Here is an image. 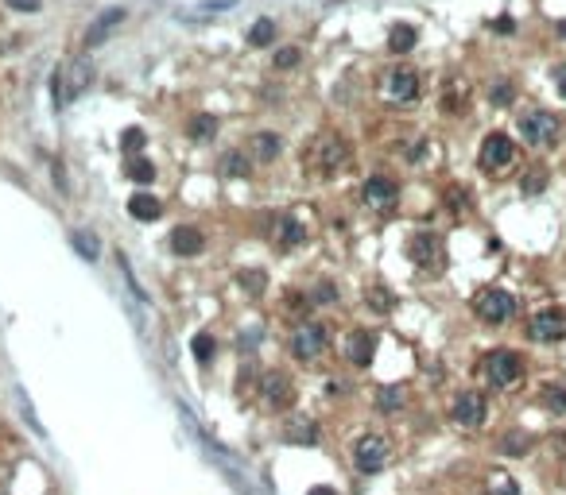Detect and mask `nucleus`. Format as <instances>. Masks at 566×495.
Instances as JSON below:
<instances>
[{
  "label": "nucleus",
  "mask_w": 566,
  "mask_h": 495,
  "mask_svg": "<svg viewBox=\"0 0 566 495\" xmlns=\"http://www.w3.org/2000/svg\"><path fill=\"white\" fill-rule=\"evenodd\" d=\"M481 371H485L493 391H512V387L523 383V356L516 349H493L485 356V364H481Z\"/></svg>",
  "instance_id": "obj_1"
},
{
  "label": "nucleus",
  "mask_w": 566,
  "mask_h": 495,
  "mask_svg": "<svg viewBox=\"0 0 566 495\" xmlns=\"http://www.w3.org/2000/svg\"><path fill=\"white\" fill-rule=\"evenodd\" d=\"M520 136L528 147H555L562 136V120L551 109H528L520 117Z\"/></svg>",
  "instance_id": "obj_2"
},
{
  "label": "nucleus",
  "mask_w": 566,
  "mask_h": 495,
  "mask_svg": "<svg viewBox=\"0 0 566 495\" xmlns=\"http://www.w3.org/2000/svg\"><path fill=\"white\" fill-rule=\"evenodd\" d=\"M473 313H477L485 325H504L516 318V294L504 286H485V291L473 294Z\"/></svg>",
  "instance_id": "obj_3"
},
{
  "label": "nucleus",
  "mask_w": 566,
  "mask_h": 495,
  "mask_svg": "<svg viewBox=\"0 0 566 495\" xmlns=\"http://www.w3.org/2000/svg\"><path fill=\"white\" fill-rule=\"evenodd\" d=\"M326 349H330V325H322V321H302L291 333V356L299 364H315Z\"/></svg>",
  "instance_id": "obj_4"
},
{
  "label": "nucleus",
  "mask_w": 566,
  "mask_h": 495,
  "mask_svg": "<svg viewBox=\"0 0 566 495\" xmlns=\"http://www.w3.org/2000/svg\"><path fill=\"white\" fill-rule=\"evenodd\" d=\"M477 163H481L485 175H500V170H508L516 163V139L508 136V132H489V136L481 139Z\"/></svg>",
  "instance_id": "obj_5"
},
{
  "label": "nucleus",
  "mask_w": 566,
  "mask_h": 495,
  "mask_svg": "<svg viewBox=\"0 0 566 495\" xmlns=\"http://www.w3.org/2000/svg\"><path fill=\"white\" fill-rule=\"evenodd\" d=\"M388 457H392L388 437H380V433L357 437V445H353V468H357V472H365V476L380 472V468L388 465Z\"/></svg>",
  "instance_id": "obj_6"
},
{
  "label": "nucleus",
  "mask_w": 566,
  "mask_h": 495,
  "mask_svg": "<svg viewBox=\"0 0 566 495\" xmlns=\"http://www.w3.org/2000/svg\"><path fill=\"white\" fill-rule=\"evenodd\" d=\"M89 86V70L86 62H74V66H59V70L51 74V97L59 109H67L74 97L81 93V89Z\"/></svg>",
  "instance_id": "obj_7"
},
{
  "label": "nucleus",
  "mask_w": 566,
  "mask_h": 495,
  "mask_svg": "<svg viewBox=\"0 0 566 495\" xmlns=\"http://www.w3.org/2000/svg\"><path fill=\"white\" fill-rule=\"evenodd\" d=\"M450 418H454L462 430H481L489 418V399L481 391H458L450 402Z\"/></svg>",
  "instance_id": "obj_8"
},
{
  "label": "nucleus",
  "mask_w": 566,
  "mask_h": 495,
  "mask_svg": "<svg viewBox=\"0 0 566 495\" xmlns=\"http://www.w3.org/2000/svg\"><path fill=\"white\" fill-rule=\"evenodd\" d=\"M419 70H412V66H392L388 74H384L380 78V89H384V97H388V101H415V97H419Z\"/></svg>",
  "instance_id": "obj_9"
},
{
  "label": "nucleus",
  "mask_w": 566,
  "mask_h": 495,
  "mask_svg": "<svg viewBox=\"0 0 566 495\" xmlns=\"http://www.w3.org/2000/svg\"><path fill=\"white\" fill-rule=\"evenodd\" d=\"M528 337H531V341H539V344L562 341V337H566V310H559V306L539 310L536 318L528 321Z\"/></svg>",
  "instance_id": "obj_10"
},
{
  "label": "nucleus",
  "mask_w": 566,
  "mask_h": 495,
  "mask_svg": "<svg viewBox=\"0 0 566 495\" xmlns=\"http://www.w3.org/2000/svg\"><path fill=\"white\" fill-rule=\"evenodd\" d=\"M407 255H412L415 267L438 271L442 267V236L438 233H415L412 244H407Z\"/></svg>",
  "instance_id": "obj_11"
},
{
  "label": "nucleus",
  "mask_w": 566,
  "mask_h": 495,
  "mask_svg": "<svg viewBox=\"0 0 566 495\" xmlns=\"http://www.w3.org/2000/svg\"><path fill=\"white\" fill-rule=\"evenodd\" d=\"M260 395H264V407H272V410H287L295 402V387L283 371H268L260 379Z\"/></svg>",
  "instance_id": "obj_12"
},
{
  "label": "nucleus",
  "mask_w": 566,
  "mask_h": 495,
  "mask_svg": "<svg viewBox=\"0 0 566 495\" xmlns=\"http://www.w3.org/2000/svg\"><path fill=\"white\" fill-rule=\"evenodd\" d=\"M361 197H365L368 205H376V209H392V205L400 202V182L388 175H373L365 178V186H361Z\"/></svg>",
  "instance_id": "obj_13"
},
{
  "label": "nucleus",
  "mask_w": 566,
  "mask_h": 495,
  "mask_svg": "<svg viewBox=\"0 0 566 495\" xmlns=\"http://www.w3.org/2000/svg\"><path fill=\"white\" fill-rule=\"evenodd\" d=\"M120 23H125V8H105V12L97 16L94 23H89V31H86V39H81V47H86V51H94V47H101L105 39H109L113 31L120 28Z\"/></svg>",
  "instance_id": "obj_14"
},
{
  "label": "nucleus",
  "mask_w": 566,
  "mask_h": 495,
  "mask_svg": "<svg viewBox=\"0 0 566 495\" xmlns=\"http://www.w3.org/2000/svg\"><path fill=\"white\" fill-rule=\"evenodd\" d=\"M318 167H322V175H334V170L349 167V144L341 136H322V144H318Z\"/></svg>",
  "instance_id": "obj_15"
},
{
  "label": "nucleus",
  "mask_w": 566,
  "mask_h": 495,
  "mask_svg": "<svg viewBox=\"0 0 566 495\" xmlns=\"http://www.w3.org/2000/svg\"><path fill=\"white\" fill-rule=\"evenodd\" d=\"M171 252L175 255H202L206 252V236H202V228L179 225L175 233H171Z\"/></svg>",
  "instance_id": "obj_16"
},
{
  "label": "nucleus",
  "mask_w": 566,
  "mask_h": 495,
  "mask_svg": "<svg viewBox=\"0 0 566 495\" xmlns=\"http://www.w3.org/2000/svg\"><path fill=\"white\" fill-rule=\"evenodd\" d=\"M373 349H376V337L368 333V329H353L346 341V356L353 368H368V360H373Z\"/></svg>",
  "instance_id": "obj_17"
},
{
  "label": "nucleus",
  "mask_w": 566,
  "mask_h": 495,
  "mask_svg": "<svg viewBox=\"0 0 566 495\" xmlns=\"http://www.w3.org/2000/svg\"><path fill=\"white\" fill-rule=\"evenodd\" d=\"M217 170H221V178H249L252 175L249 151H244V147H229V151L217 159Z\"/></svg>",
  "instance_id": "obj_18"
},
{
  "label": "nucleus",
  "mask_w": 566,
  "mask_h": 495,
  "mask_svg": "<svg viewBox=\"0 0 566 495\" xmlns=\"http://www.w3.org/2000/svg\"><path fill=\"white\" fill-rule=\"evenodd\" d=\"M272 236L280 240V248H299L302 240H307V225H299V221H295L291 213H280V217H276Z\"/></svg>",
  "instance_id": "obj_19"
},
{
  "label": "nucleus",
  "mask_w": 566,
  "mask_h": 495,
  "mask_svg": "<svg viewBox=\"0 0 566 495\" xmlns=\"http://www.w3.org/2000/svg\"><path fill=\"white\" fill-rule=\"evenodd\" d=\"M249 147H252V155H256L260 163H276L280 151H283V139L276 136V132H256V136L249 139Z\"/></svg>",
  "instance_id": "obj_20"
},
{
  "label": "nucleus",
  "mask_w": 566,
  "mask_h": 495,
  "mask_svg": "<svg viewBox=\"0 0 566 495\" xmlns=\"http://www.w3.org/2000/svg\"><path fill=\"white\" fill-rule=\"evenodd\" d=\"M276 35H280V23L272 20V16H264V20H256L249 28V47H276Z\"/></svg>",
  "instance_id": "obj_21"
},
{
  "label": "nucleus",
  "mask_w": 566,
  "mask_h": 495,
  "mask_svg": "<svg viewBox=\"0 0 566 495\" xmlns=\"http://www.w3.org/2000/svg\"><path fill=\"white\" fill-rule=\"evenodd\" d=\"M539 407L547 410V414H566V387L562 383H543L539 387Z\"/></svg>",
  "instance_id": "obj_22"
},
{
  "label": "nucleus",
  "mask_w": 566,
  "mask_h": 495,
  "mask_svg": "<svg viewBox=\"0 0 566 495\" xmlns=\"http://www.w3.org/2000/svg\"><path fill=\"white\" fill-rule=\"evenodd\" d=\"M415 43H419V31H415V23H396V28L388 31V47H392V54H407Z\"/></svg>",
  "instance_id": "obj_23"
},
{
  "label": "nucleus",
  "mask_w": 566,
  "mask_h": 495,
  "mask_svg": "<svg viewBox=\"0 0 566 495\" xmlns=\"http://www.w3.org/2000/svg\"><path fill=\"white\" fill-rule=\"evenodd\" d=\"M128 213H132L136 221H155L163 213V205H159V197H152V194H132L128 197Z\"/></svg>",
  "instance_id": "obj_24"
},
{
  "label": "nucleus",
  "mask_w": 566,
  "mask_h": 495,
  "mask_svg": "<svg viewBox=\"0 0 566 495\" xmlns=\"http://www.w3.org/2000/svg\"><path fill=\"white\" fill-rule=\"evenodd\" d=\"M125 178H128V182H136V186H147L155 178V163L132 155V159H125Z\"/></svg>",
  "instance_id": "obj_25"
},
{
  "label": "nucleus",
  "mask_w": 566,
  "mask_h": 495,
  "mask_svg": "<svg viewBox=\"0 0 566 495\" xmlns=\"http://www.w3.org/2000/svg\"><path fill=\"white\" fill-rule=\"evenodd\" d=\"M283 437H287L291 445H315V441H318V430H315V422H310V418H295V422L283 430Z\"/></svg>",
  "instance_id": "obj_26"
},
{
  "label": "nucleus",
  "mask_w": 566,
  "mask_h": 495,
  "mask_svg": "<svg viewBox=\"0 0 566 495\" xmlns=\"http://www.w3.org/2000/svg\"><path fill=\"white\" fill-rule=\"evenodd\" d=\"M404 402H407V391H404V387H380V391H376V407H380L384 414H396V410H404Z\"/></svg>",
  "instance_id": "obj_27"
},
{
  "label": "nucleus",
  "mask_w": 566,
  "mask_h": 495,
  "mask_svg": "<svg viewBox=\"0 0 566 495\" xmlns=\"http://www.w3.org/2000/svg\"><path fill=\"white\" fill-rule=\"evenodd\" d=\"M186 136H191V139H213V136H217V117H210V112L191 117V124H186Z\"/></svg>",
  "instance_id": "obj_28"
},
{
  "label": "nucleus",
  "mask_w": 566,
  "mask_h": 495,
  "mask_svg": "<svg viewBox=\"0 0 566 495\" xmlns=\"http://www.w3.org/2000/svg\"><path fill=\"white\" fill-rule=\"evenodd\" d=\"M489 101L497 105V109H508V105L516 101V86L508 78H497V81H489Z\"/></svg>",
  "instance_id": "obj_29"
},
{
  "label": "nucleus",
  "mask_w": 566,
  "mask_h": 495,
  "mask_svg": "<svg viewBox=\"0 0 566 495\" xmlns=\"http://www.w3.org/2000/svg\"><path fill=\"white\" fill-rule=\"evenodd\" d=\"M307 294H310V302H315V306H338V298H341L334 283H315Z\"/></svg>",
  "instance_id": "obj_30"
},
{
  "label": "nucleus",
  "mask_w": 566,
  "mask_h": 495,
  "mask_svg": "<svg viewBox=\"0 0 566 495\" xmlns=\"http://www.w3.org/2000/svg\"><path fill=\"white\" fill-rule=\"evenodd\" d=\"M191 352H194V360H198V364H210L213 352H217V341H213L210 333H198V337L191 341Z\"/></svg>",
  "instance_id": "obj_31"
},
{
  "label": "nucleus",
  "mask_w": 566,
  "mask_h": 495,
  "mask_svg": "<svg viewBox=\"0 0 566 495\" xmlns=\"http://www.w3.org/2000/svg\"><path fill=\"white\" fill-rule=\"evenodd\" d=\"M147 144V136H144V128H125L120 132V151L132 159V155H140V147Z\"/></svg>",
  "instance_id": "obj_32"
},
{
  "label": "nucleus",
  "mask_w": 566,
  "mask_h": 495,
  "mask_svg": "<svg viewBox=\"0 0 566 495\" xmlns=\"http://www.w3.org/2000/svg\"><path fill=\"white\" fill-rule=\"evenodd\" d=\"M489 495H520V488H516V480H512V476L493 472V480H489Z\"/></svg>",
  "instance_id": "obj_33"
},
{
  "label": "nucleus",
  "mask_w": 566,
  "mask_h": 495,
  "mask_svg": "<svg viewBox=\"0 0 566 495\" xmlns=\"http://www.w3.org/2000/svg\"><path fill=\"white\" fill-rule=\"evenodd\" d=\"M528 433H508L504 441H500V453H508V457H520V453H528Z\"/></svg>",
  "instance_id": "obj_34"
},
{
  "label": "nucleus",
  "mask_w": 566,
  "mask_h": 495,
  "mask_svg": "<svg viewBox=\"0 0 566 495\" xmlns=\"http://www.w3.org/2000/svg\"><path fill=\"white\" fill-rule=\"evenodd\" d=\"M365 302H368L376 313H388V310H392V294L384 291V286H373V291L365 294Z\"/></svg>",
  "instance_id": "obj_35"
},
{
  "label": "nucleus",
  "mask_w": 566,
  "mask_h": 495,
  "mask_svg": "<svg viewBox=\"0 0 566 495\" xmlns=\"http://www.w3.org/2000/svg\"><path fill=\"white\" fill-rule=\"evenodd\" d=\"M299 59H302L299 47H280V51L272 54V62L280 66V70H291V66H299Z\"/></svg>",
  "instance_id": "obj_36"
},
{
  "label": "nucleus",
  "mask_w": 566,
  "mask_h": 495,
  "mask_svg": "<svg viewBox=\"0 0 566 495\" xmlns=\"http://www.w3.org/2000/svg\"><path fill=\"white\" fill-rule=\"evenodd\" d=\"M264 283H268V279H264V271H256V267L241 271V286H244L249 294H260V291H264Z\"/></svg>",
  "instance_id": "obj_37"
},
{
  "label": "nucleus",
  "mask_w": 566,
  "mask_h": 495,
  "mask_svg": "<svg viewBox=\"0 0 566 495\" xmlns=\"http://www.w3.org/2000/svg\"><path fill=\"white\" fill-rule=\"evenodd\" d=\"M543 186H547V170H528V175H523V182H520L523 194H539Z\"/></svg>",
  "instance_id": "obj_38"
},
{
  "label": "nucleus",
  "mask_w": 566,
  "mask_h": 495,
  "mask_svg": "<svg viewBox=\"0 0 566 495\" xmlns=\"http://www.w3.org/2000/svg\"><path fill=\"white\" fill-rule=\"evenodd\" d=\"M70 244L78 248V252L86 255V260H94V255H97V244H94V236H86V233H70Z\"/></svg>",
  "instance_id": "obj_39"
},
{
  "label": "nucleus",
  "mask_w": 566,
  "mask_h": 495,
  "mask_svg": "<svg viewBox=\"0 0 566 495\" xmlns=\"http://www.w3.org/2000/svg\"><path fill=\"white\" fill-rule=\"evenodd\" d=\"M20 407H23V418H28V426H31V430H35L39 437H43V426H39V418H35V410H31L28 395H20Z\"/></svg>",
  "instance_id": "obj_40"
},
{
  "label": "nucleus",
  "mask_w": 566,
  "mask_h": 495,
  "mask_svg": "<svg viewBox=\"0 0 566 495\" xmlns=\"http://www.w3.org/2000/svg\"><path fill=\"white\" fill-rule=\"evenodd\" d=\"M446 202H450V213H465V205H470V197H465L462 190H450V194H446Z\"/></svg>",
  "instance_id": "obj_41"
},
{
  "label": "nucleus",
  "mask_w": 566,
  "mask_h": 495,
  "mask_svg": "<svg viewBox=\"0 0 566 495\" xmlns=\"http://www.w3.org/2000/svg\"><path fill=\"white\" fill-rule=\"evenodd\" d=\"M233 4L237 0H206L202 8H206V12H225V8H233Z\"/></svg>",
  "instance_id": "obj_42"
},
{
  "label": "nucleus",
  "mask_w": 566,
  "mask_h": 495,
  "mask_svg": "<svg viewBox=\"0 0 566 495\" xmlns=\"http://www.w3.org/2000/svg\"><path fill=\"white\" fill-rule=\"evenodd\" d=\"M493 28H497V31H516V23H512V16H500Z\"/></svg>",
  "instance_id": "obj_43"
},
{
  "label": "nucleus",
  "mask_w": 566,
  "mask_h": 495,
  "mask_svg": "<svg viewBox=\"0 0 566 495\" xmlns=\"http://www.w3.org/2000/svg\"><path fill=\"white\" fill-rule=\"evenodd\" d=\"M8 4H12V8H28V12H35L39 0H8Z\"/></svg>",
  "instance_id": "obj_44"
},
{
  "label": "nucleus",
  "mask_w": 566,
  "mask_h": 495,
  "mask_svg": "<svg viewBox=\"0 0 566 495\" xmlns=\"http://www.w3.org/2000/svg\"><path fill=\"white\" fill-rule=\"evenodd\" d=\"M555 81H559V93L566 97V66H559V70H555Z\"/></svg>",
  "instance_id": "obj_45"
},
{
  "label": "nucleus",
  "mask_w": 566,
  "mask_h": 495,
  "mask_svg": "<svg viewBox=\"0 0 566 495\" xmlns=\"http://www.w3.org/2000/svg\"><path fill=\"white\" fill-rule=\"evenodd\" d=\"M307 495H338V491H334V488H322V484H318V488H310Z\"/></svg>",
  "instance_id": "obj_46"
},
{
  "label": "nucleus",
  "mask_w": 566,
  "mask_h": 495,
  "mask_svg": "<svg viewBox=\"0 0 566 495\" xmlns=\"http://www.w3.org/2000/svg\"><path fill=\"white\" fill-rule=\"evenodd\" d=\"M559 35H562V39H566V20H562V23H559Z\"/></svg>",
  "instance_id": "obj_47"
}]
</instances>
